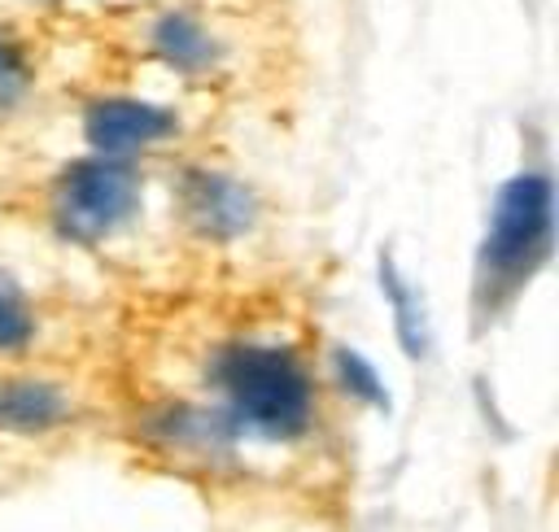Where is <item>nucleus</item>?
<instances>
[{"instance_id":"obj_7","label":"nucleus","mask_w":559,"mask_h":532,"mask_svg":"<svg viewBox=\"0 0 559 532\" xmlns=\"http://www.w3.org/2000/svg\"><path fill=\"white\" fill-rule=\"evenodd\" d=\"M148 48H153V57L162 65H170L179 74H210L218 65V57H223L214 31L201 17L179 13V9L175 13H162L148 26Z\"/></svg>"},{"instance_id":"obj_5","label":"nucleus","mask_w":559,"mask_h":532,"mask_svg":"<svg viewBox=\"0 0 559 532\" xmlns=\"http://www.w3.org/2000/svg\"><path fill=\"white\" fill-rule=\"evenodd\" d=\"M183 214L205 240H236L253 227V192L223 170H192L183 179Z\"/></svg>"},{"instance_id":"obj_1","label":"nucleus","mask_w":559,"mask_h":532,"mask_svg":"<svg viewBox=\"0 0 559 532\" xmlns=\"http://www.w3.org/2000/svg\"><path fill=\"white\" fill-rule=\"evenodd\" d=\"M218 410L236 436L293 445L319 419V388L297 349L275 340H227L210 362Z\"/></svg>"},{"instance_id":"obj_3","label":"nucleus","mask_w":559,"mask_h":532,"mask_svg":"<svg viewBox=\"0 0 559 532\" xmlns=\"http://www.w3.org/2000/svg\"><path fill=\"white\" fill-rule=\"evenodd\" d=\"M52 222L74 244H100L140 209V174L118 157H83L66 166L48 196Z\"/></svg>"},{"instance_id":"obj_9","label":"nucleus","mask_w":559,"mask_h":532,"mask_svg":"<svg viewBox=\"0 0 559 532\" xmlns=\"http://www.w3.org/2000/svg\"><path fill=\"white\" fill-rule=\"evenodd\" d=\"M35 336H39V314H35V305H31L22 292H13L9 283H0V358L26 353V349L35 344Z\"/></svg>"},{"instance_id":"obj_2","label":"nucleus","mask_w":559,"mask_h":532,"mask_svg":"<svg viewBox=\"0 0 559 532\" xmlns=\"http://www.w3.org/2000/svg\"><path fill=\"white\" fill-rule=\"evenodd\" d=\"M555 244V183L546 170H520L489 205V227L476 257L480 314L502 310L550 257Z\"/></svg>"},{"instance_id":"obj_4","label":"nucleus","mask_w":559,"mask_h":532,"mask_svg":"<svg viewBox=\"0 0 559 532\" xmlns=\"http://www.w3.org/2000/svg\"><path fill=\"white\" fill-rule=\"evenodd\" d=\"M83 135L96 157L131 161L135 153H153L179 140V113L140 96H96L83 109Z\"/></svg>"},{"instance_id":"obj_8","label":"nucleus","mask_w":559,"mask_h":532,"mask_svg":"<svg viewBox=\"0 0 559 532\" xmlns=\"http://www.w3.org/2000/svg\"><path fill=\"white\" fill-rule=\"evenodd\" d=\"M31 83H35V57H31L26 39L9 26H0V113L17 109L31 92Z\"/></svg>"},{"instance_id":"obj_11","label":"nucleus","mask_w":559,"mask_h":532,"mask_svg":"<svg viewBox=\"0 0 559 532\" xmlns=\"http://www.w3.org/2000/svg\"><path fill=\"white\" fill-rule=\"evenodd\" d=\"M332 366H336V379H341V388H345L349 397L371 401V406H384V401H389V397H384V384L376 379V371H371L354 349H336V353H332Z\"/></svg>"},{"instance_id":"obj_10","label":"nucleus","mask_w":559,"mask_h":532,"mask_svg":"<svg viewBox=\"0 0 559 532\" xmlns=\"http://www.w3.org/2000/svg\"><path fill=\"white\" fill-rule=\"evenodd\" d=\"M380 283H384V292H389V301H393V314H397V336L406 340V353L411 358H424L428 353V327H424V310H419V301H415V292L384 266V275H380Z\"/></svg>"},{"instance_id":"obj_6","label":"nucleus","mask_w":559,"mask_h":532,"mask_svg":"<svg viewBox=\"0 0 559 532\" xmlns=\"http://www.w3.org/2000/svg\"><path fill=\"white\" fill-rule=\"evenodd\" d=\"M74 419V397L48 375H0V436L35 440Z\"/></svg>"}]
</instances>
